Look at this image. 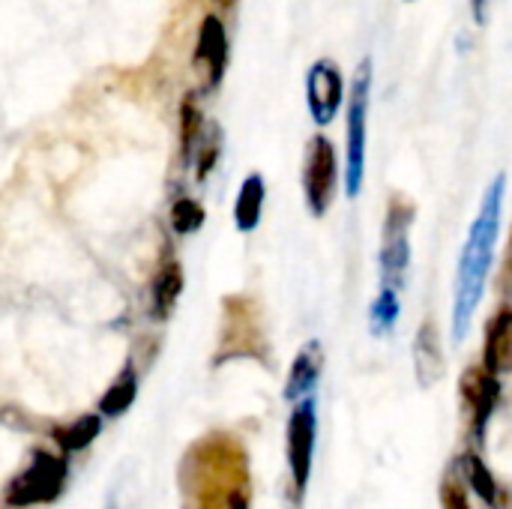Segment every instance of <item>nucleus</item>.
<instances>
[{"label":"nucleus","instance_id":"nucleus-1","mask_svg":"<svg viewBox=\"0 0 512 509\" xmlns=\"http://www.w3.org/2000/svg\"><path fill=\"white\" fill-rule=\"evenodd\" d=\"M183 509H252V468L246 444L225 429L195 438L177 465Z\"/></svg>","mask_w":512,"mask_h":509},{"label":"nucleus","instance_id":"nucleus-2","mask_svg":"<svg viewBox=\"0 0 512 509\" xmlns=\"http://www.w3.org/2000/svg\"><path fill=\"white\" fill-rule=\"evenodd\" d=\"M504 201H507V174H495L480 198L477 216L471 219V228L465 234L459 261H456V276H453V342H465L471 321L486 297V285L495 267V249L501 237V222H504Z\"/></svg>","mask_w":512,"mask_h":509},{"label":"nucleus","instance_id":"nucleus-3","mask_svg":"<svg viewBox=\"0 0 512 509\" xmlns=\"http://www.w3.org/2000/svg\"><path fill=\"white\" fill-rule=\"evenodd\" d=\"M372 57H363L348 84V105H345V168L342 183L348 198H360L366 186V165H369V111H372Z\"/></svg>","mask_w":512,"mask_h":509},{"label":"nucleus","instance_id":"nucleus-4","mask_svg":"<svg viewBox=\"0 0 512 509\" xmlns=\"http://www.w3.org/2000/svg\"><path fill=\"white\" fill-rule=\"evenodd\" d=\"M66 483H69L66 453L36 447V450H30L21 471L3 486V504L12 509L48 507L63 498Z\"/></svg>","mask_w":512,"mask_h":509},{"label":"nucleus","instance_id":"nucleus-5","mask_svg":"<svg viewBox=\"0 0 512 509\" xmlns=\"http://www.w3.org/2000/svg\"><path fill=\"white\" fill-rule=\"evenodd\" d=\"M231 360H267V336L261 327V312L252 297L234 294L222 300V324L219 342L213 354V366H225Z\"/></svg>","mask_w":512,"mask_h":509},{"label":"nucleus","instance_id":"nucleus-6","mask_svg":"<svg viewBox=\"0 0 512 509\" xmlns=\"http://www.w3.org/2000/svg\"><path fill=\"white\" fill-rule=\"evenodd\" d=\"M411 225L414 204L393 195L387 201L384 225H381V249H378V285L405 291L411 273Z\"/></svg>","mask_w":512,"mask_h":509},{"label":"nucleus","instance_id":"nucleus-7","mask_svg":"<svg viewBox=\"0 0 512 509\" xmlns=\"http://www.w3.org/2000/svg\"><path fill=\"white\" fill-rule=\"evenodd\" d=\"M339 180H342V168H339V153L336 144L318 132L306 141L303 150V165H300V186H303V201L306 210L315 219H324L336 201L339 192Z\"/></svg>","mask_w":512,"mask_h":509},{"label":"nucleus","instance_id":"nucleus-8","mask_svg":"<svg viewBox=\"0 0 512 509\" xmlns=\"http://www.w3.org/2000/svg\"><path fill=\"white\" fill-rule=\"evenodd\" d=\"M315 441H318V402H315V396H306V399L294 402V411L288 417V432H285L294 509L303 507V498H306V489L312 480Z\"/></svg>","mask_w":512,"mask_h":509},{"label":"nucleus","instance_id":"nucleus-9","mask_svg":"<svg viewBox=\"0 0 512 509\" xmlns=\"http://www.w3.org/2000/svg\"><path fill=\"white\" fill-rule=\"evenodd\" d=\"M231 63V39L225 30V21L210 12L201 18L192 48V69L198 75V96H213L228 72Z\"/></svg>","mask_w":512,"mask_h":509},{"label":"nucleus","instance_id":"nucleus-10","mask_svg":"<svg viewBox=\"0 0 512 509\" xmlns=\"http://www.w3.org/2000/svg\"><path fill=\"white\" fill-rule=\"evenodd\" d=\"M306 108L318 129H327L345 108V75L333 57H318L306 69Z\"/></svg>","mask_w":512,"mask_h":509},{"label":"nucleus","instance_id":"nucleus-11","mask_svg":"<svg viewBox=\"0 0 512 509\" xmlns=\"http://www.w3.org/2000/svg\"><path fill=\"white\" fill-rule=\"evenodd\" d=\"M462 399H465V408L471 411V429H474L477 441H483L486 426H489V420H492V414L498 411V402H501L498 375L486 372L483 366L465 369V375H462Z\"/></svg>","mask_w":512,"mask_h":509},{"label":"nucleus","instance_id":"nucleus-12","mask_svg":"<svg viewBox=\"0 0 512 509\" xmlns=\"http://www.w3.org/2000/svg\"><path fill=\"white\" fill-rule=\"evenodd\" d=\"M183 288H186L183 264L174 255L162 258L150 279V306H147V312L156 324H165L174 315V309L183 297Z\"/></svg>","mask_w":512,"mask_h":509},{"label":"nucleus","instance_id":"nucleus-13","mask_svg":"<svg viewBox=\"0 0 512 509\" xmlns=\"http://www.w3.org/2000/svg\"><path fill=\"white\" fill-rule=\"evenodd\" d=\"M324 363H327V354H324V345L318 339H309L291 360V369H288V381H285V402H300L306 396H315L318 390V381L324 375Z\"/></svg>","mask_w":512,"mask_h":509},{"label":"nucleus","instance_id":"nucleus-14","mask_svg":"<svg viewBox=\"0 0 512 509\" xmlns=\"http://www.w3.org/2000/svg\"><path fill=\"white\" fill-rule=\"evenodd\" d=\"M447 372L444 348H441V333L435 321H423L417 336H414V375L423 390H432Z\"/></svg>","mask_w":512,"mask_h":509},{"label":"nucleus","instance_id":"nucleus-15","mask_svg":"<svg viewBox=\"0 0 512 509\" xmlns=\"http://www.w3.org/2000/svg\"><path fill=\"white\" fill-rule=\"evenodd\" d=\"M483 369L498 375V378L512 372V306L498 309L495 318L486 324Z\"/></svg>","mask_w":512,"mask_h":509},{"label":"nucleus","instance_id":"nucleus-16","mask_svg":"<svg viewBox=\"0 0 512 509\" xmlns=\"http://www.w3.org/2000/svg\"><path fill=\"white\" fill-rule=\"evenodd\" d=\"M138 387H141V372H138V363L132 357H126V363L120 366V372L114 375V381L105 387V393L99 396L96 402V411L105 417V420H117L123 417L135 399H138Z\"/></svg>","mask_w":512,"mask_h":509},{"label":"nucleus","instance_id":"nucleus-17","mask_svg":"<svg viewBox=\"0 0 512 509\" xmlns=\"http://www.w3.org/2000/svg\"><path fill=\"white\" fill-rule=\"evenodd\" d=\"M264 204H267V180L264 174L258 171H249L237 189V198H234V228L240 234H252L258 231L261 225V216H264Z\"/></svg>","mask_w":512,"mask_h":509},{"label":"nucleus","instance_id":"nucleus-18","mask_svg":"<svg viewBox=\"0 0 512 509\" xmlns=\"http://www.w3.org/2000/svg\"><path fill=\"white\" fill-rule=\"evenodd\" d=\"M99 432H102V414L96 411V414H81L78 420H72V423H60V426H51L48 429V435H51V441L69 456V453H81V450H87L96 438H99Z\"/></svg>","mask_w":512,"mask_h":509},{"label":"nucleus","instance_id":"nucleus-19","mask_svg":"<svg viewBox=\"0 0 512 509\" xmlns=\"http://www.w3.org/2000/svg\"><path fill=\"white\" fill-rule=\"evenodd\" d=\"M204 108L198 102V90H189L183 93V102H180V165L189 171L192 168V156H195V147H198V138L204 132Z\"/></svg>","mask_w":512,"mask_h":509},{"label":"nucleus","instance_id":"nucleus-20","mask_svg":"<svg viewBox=\"0 0 512 509\" xmlns=\"http://www.w3.org/2000/svg\"><path fill=\"white\" fill-rule=\"evenodd\" d=\"M462 468H465V480H468L471 492H474L486 507L501 509L507 504L501 483L495 480V474L489 471V465H486L477 453H465V456H462Z\"/></svg>","mask_w":512,"mask_h":509},{"label":"nucleus","instance_id":"nucleus-21","mask_svg":"<svg viewBox=\"0 0 512 509\" xmlns=\"http://www.w3.org/2000/svg\"><path fill=\"white\" fill-rule=\"evenodd\" d=\"M399 318H402V291L378 285V294L369 303V333L375 339H387L399 327Z\"/></svg>","mask_w":512,"mask_h":509},{"label":"nucleus","instance_id":"nucleus-22","mask_svg":"<svg viewBox=\"0 0 512 509\" xmlns=\"http://www.w3.org/2000/svg\"><path fill=\"white\" fill-rule=\"evenodd\" d=\"M222 150H225V132H222V126L216 120H207L204 132L198 138L195 156H192V168H189V171H195L198 183H207V177L216 171V165L222 159Z\"/></svg>","mask_w":512,"mask_h":509},{"label":"nucleus","instance_id":"nucleus-23","mask_svg":"<svg viewBox=\"0 0 512 509\" xmlns=\"http://www.w3.org/2000/svg\"><path fill=\"white\" fill-rule=\"evenodd\" d=\"M207 222V210L198 198L192 195H180L171 201V210H168V225L177 237H192L204 228Z\"/></svg>","mask_w":512,"mask_h":509},{"label":"nucleus","instance_id":"nucleus-24","mask_svg":"<svg viewBox=\"0 0 512 509\" xmlns=\"http://www.w3.org/2000/svg\"><path fill=\"white\" fill-rule=\"evenodd\" d=\"M441 507L444 509H471V498H468V486L450 474L441 486Z\"/></svg>","mask_w":512,"mask_h":509},{"label":"nucleus","instance_id":"nucleus-25","mask_svg":"<svg viewBox=\"0 0 512 509\" xmlns=\"http://www.w3.org/2000/svg\"><path fill=\"white\" fill-rule=\"evenodd\" d=\"M489 6L492 0H471V15H474V24H486L489 21Z\"/></svg>","mask_w":512,"mask_h":509},{"label":"nucleus","instance_id":"nucleus-26","mask_svg":"<svg viewBox=\"0 0 512 509\" xmlns=\"http://www.w3.org/2000/svg\"><path fill=\"white\" fill-rule=\"evenodd\" d=\"M102 509H123L120 507V498H117V492H111V495L105 498V507Z\"/></svg>","mask_w":512,"mask_h":509},{"label":"nucleus","instance_id":"nucleus-27","mask_svg":"<svg viewBox=\"0 0 512 509\" xmlns=\"http://www.w3.org/2000/svg\"><path fill=\"white\" fill-rule=\"evenodd\" d=\"M216 3H222V6H231L234 0H216Z\"/></svg>","mask_w":512,"mask_h":509},{"label":"nucleus","instance_id":"nucleus-28","mask_svg":"<svg viewBox=\"0 0 512 509\" xmlns=\"http://www.w3.org/2000/svg\"><path fill=\"white\" fill-rule=\"evenodd\" d=\"M405 3H414V0H405Z\"/></svg>","mask_w":512,"mask_h":509}]
</instances>
